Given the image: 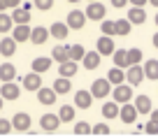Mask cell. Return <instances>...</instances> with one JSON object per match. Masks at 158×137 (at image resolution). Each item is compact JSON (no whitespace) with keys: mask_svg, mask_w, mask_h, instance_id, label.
I'll list each match as a JSON object with an SVG mask.
<instances>
[{"mask_svg":"<svg viewBox=\"0 0 158 137\" xmlns=\"http://www.w3.org/2000/svg\"><path fill=\"white\" fill-rule=\"evenodd\" d=\"M112 98H114V102H118V105H123V102H130L133 100V86L130 84H116L114 86V91H112Z\"/></svg>","mask_w":158,"mask_h":137,"instance_id":"6da1fadb","label":"cell"},{"mask_svg":"<svg viewBox=\"0 0 158 137\" xmlns=\"http://www.w3.org/2000/svg\"><path fill=\"white\" fill-rule=\"evenodd\" d=\"M84 14H86V21H102L105 14H107V7H105L100 0H95V2H89Z\"/></svg>","mask_w":158,"mask_h":137,"instance_id":"7a4b0ae2","label":"cell"},{"mask_svg":"<svg viewBox=\"0 0 158 137\" xmlns=\"http://www.w3.org/2000/svg\"><path fill=\"white\" fill-rule=\"evenodd\" d=\"M89 91H91V95H93V98H100V100H102V98H107V95L112 93V84L107 81V77H105V79H95V81L91 84Z\"/></svg>","mask_w":158,"mask_h":137,"instance_id":"3957f363","label":"cell"},{"mask_svg":"<svg viewBox=\"0 0 158 137\" xmlns=\"http://www.w3.org/2000/svg\"><path fill=\"white\" fill-rule=\"evenodd\" d=\"M10 121H12V130H16V132L30 130V123H33L30 121V114H26V112H16Z\"/></svg>","mask_w":158,"mask_h":137,"instance_id":"277c9868","label":"cell"},{"mask_svg":"<svg viewBox=\"0 0 158 137\" xmlns=\"http://www.w3.org/2000/svg\"><path fill=\"white\" fill-rule=\"evenodd\" d=\"M65 23H68V28H72V30H81L86 26V14L81 10H70Z\"/></svg>","mask_w":158,"mask_h":137,"instance_id":"5b68a950","label":"cell"},{"mask_svg":"<svg viewBox=\"0 0 158 137\" xmlns=\"http://www.w3.org/2000/svg\"><path fill=\"white\" fill-rule=\"evenodd\" d=\"M142 79H144V70H142V65H139V63L126 68V81H128L130 86H139Z\"/></svg>","mask_w":158,"mask_h":137,"instance_id":"8992f818","label":"cell"},{"mask_svg":"<svg viewBox=\"0 0 158 137\" xmlns=\"http://www.w3.org/2000/svg\"><path fill=\"white\" fill-rule=\"evenodd\" d=\"M137 116L139 114H137V109H135L133 102H123L121 107H118V118H121L123 123H135Z\"/></svg>","mask_w":158,"mask_h":137,"instance_id":"52a82bcc","label":"cell"},{"mask_svg":"<svg viewBox=\"0 0 158 137\" xmlns=\"http://www.w3.org/2000/svg\"><path fill=\"white\" fill-rule=\"evenodd\" d=\"M35 93H37L40 105H44V107H51V105L56 102V98H58V93H56L54 88H47V86H40Z\"/></svg>","mask_w":158,"mask_h":137,"instance_id":"ba28073f","label":"cell"},{"mask_svg":"<svg viewBox=\"0 0 158 137\" xmlns=\"http://www.w3.org/2000/svg\"><path fill=\"white\" fill-rule=\"evenodd\" d=\"M0 95H2V100H19L21 88L16 86V81H2V86H0Z\"/></svg>","mask_w":158,"mask_h":137,"instance_id":"9c48e42d","label":"cell"},{"mask_svg":"<svg viewBox=\"0 0 158 137\" xmlns=\"http://www.w3.org/2000/svg\"><path fill=\"white\" fill-rule=\"evenodd\" d=\"M12 37H14L16 44L28 42V39H30V26L28 23H14V26H12Z\"/></svg>","mask_w":158,"mask_h":137,"instance_id":"30bf717a","label":"cell"},{"mask_svg":"<svg viewBox=\"0 0 158 137\" xmlns=\"http://www.w3.org/2000/svg\"><path fill=\"white\" fill-rule=\"evenodd\" d=\"M114 49H116V47H114V39L109 37V35H102V37L95 42V51H98L100 56H112Z\"/></svg>","mask_w":158,"mask_h":137,"instance_id":"8fae6325","label":"cell"},{"mask_svg":"<svg viewBox=\"0 0 158 137\" xmlns=\"http://www.w3.org/2000/svg\"><path fill=\"white\" fill-rule=\"evenodd\" d=\"M40 126H42V130H47V132H56L60 128L58 114H44V116L40 118Z\"/></svg>","mask_w":158,"mask_h":137,"instance_id":"7c38bea8","label":"cell"},{"mask_svg":"<svg viewBox=\"0 0 158 137\" xmlns=\"http://www.w3.org/2000/svg\"><path fill=\"white\" fill-rule=\"evenodd\" d=\"M21 84H23L26 91H30V93H33V91H37V88L42 86V77H40V72H33V70H30V72L21 79Z\"/></svg>","mask_w":158,"mask_h":137,"instance_id":"4fadbf2b","label":"cell"},{"mask_svg":"<svg viewBox=\"0 0 158 137\" xmlns=\"http://www.w3.org/2000/svg\"><path fill=\"white\" fill-rule=\"evenodd\" d=\"M49 39V28L47 26H35L30 28V42L33 44H44Z\"/></svg>","mask_w":158,"mask_h":137,"instance_id":"5bb4252c","label":"cell"},{"mask_svg":"<svg viewBox=\"0 0 158 137\" xmlns=\"http://www.w3.org/2000/svg\"><path fill=\"white\" fill-rule=\"evenodd\" d=\"M91 105H93L91 91H77V93H74V107L77 109H89Z\"/></svg>","mask_w":158,"mask_h":137,"instance_id":"9a60e30c","label":"cell"},{"mask_svg":"<svg viewBox=\"0 0 158 137\" xmlns=\"http://www.w3.org/2000/svg\"><path fill=\"white\" fill-rule=\"evenodd\" d=\"M126 19H128L133 26H142L144 21H147V12H144V7H130Z\"/></svg>","mask_w":158,"mask_h":137,"instance_id":"2e32d148","label":"cell"},{"mask_svg":"<svg viewBox=\"0 0 158 137\" xmlns=\"http://www.w3.org/2000/svg\"><path fill=\"white\" fill-rule=\"evenodd\" d=\"M77 70H79V65L74 63V60H63V63H58V74L60 77H68V79H72L74 74H77Z\"/></svg>","mask_w":158,"mask_h":137,"instance_id":"e0dca14e","label":"cell"},{"mask_svg":"<svg viewBox=\"0 0 158 137\" xmlns=\"http://www.w3.org/2000/svg\"><path fill=\"white\" fill-rule=\"evenodd\" d=\"M100 58H102V56H100L98 51H86V54H84V58L79 60V63L84 65L86 70H95V68L100 65Z\"/></svg>","mask_w":158,"mask_h":137,"instance_id":"ac0fdd59","label":"cell"},{"mask_svg":"<svg viewBox=\"0 0 158 137\" xmlns=\"http://www.w3.org/2000/svg\"><path fill=\"white\" fill-rule=\"evenodd\" d=\"M68 33H70V28H68V23H63V21H56V23H51V28H49V37H56V39H65Z\"/></svg>","mask_w":158,"mask_h":137,"instance_id":"d6986e66","label":"cell"},{"mask_svg":"<svg viewBox=\"0 0 158 137\" xmlns=\"http://www.w3.org/2000/svg\"><path fill=\"white\" fill-rule=\"evenodd\" d=\"M16 54V42L14 37H2L0 39V56H5V58H10V56Z\"/></svg>","mask_w":158,"mask_h":137,"instance_id":"ffe728a7","label":"cell"},{"mask_svg":"<svg viewBox=\"0 0 158 137\" xmlns=\"http://www.w3.org/2000/svg\"><path fill=\"white\" fill-rule=\"evenodd\" d=\"M51 68V58L49 56H37V58H33V63H30V70L33 72H47V70Z\"/></svg>","mask_w":158,"mask_h":137,"instance_id":"44dd1931","label":"cell"},{"mask_svg":"<svg viewBox=\"0 0 158 137\" xmlns=\"http://www.w3.org/2000/svg\"><path fill=\"white\" fill-rule=\"evenodd\" d=\"M14 79H16L14 63H0V81H14Z\"/></svg>","mask_w":158,"mask_h":137,"instance_id":"7402d4cb","label":"cell"},{"mask_svg":"<svg viewBox=\"0 0 158 137\" xmlns=\"http://www.w3.org/2000/svg\"><path fill=\"white\" fill-rule=\"evenodd\" d=\"M51 88H54L58 95H65V93H70V88H72V81H70L68 77H60V74H58V79L51 84Z\"/></svg>","mask_w":158,"mask_h":137,"instance_id":"603a6c76","label":"cell"},{"mask_svg":"<svg viewBox=\"0 0 158 137\" xmlns=\"http://www.w3.org/2000/svg\"><path fill=\"white\" fill-rule=\"evenodd\" d=\"M12 21H14V23H30V12L28 10H23V7H14V10H12Z\"/></svg>","mask_w":158,"mask_h":137,"instance_id":"cb8c5ba5","label":"cell"},{"mask_svg":"<svg viewBox=\"0 0 158 137\" xmlns=\"http://www.w3.org/2000/svg\"><path fill=\"white\" fill-rule=\"evenodd\" d=\"M133 105H135V109H137V114H149L151 112V98H149V95H137Z\"/></svg>","mask_w":158,"mask_h":137,"instance_id":"d4e9b609","label":"cell"},{"mask_svg":"<svg viewBox=\"0 0 158 137\" xmlns=\"http://www.w3.org/2000/svg\"><path fill=\"white\" fill-rule=\"evenodd\" d=\"M142 70H144V77H147V79H151V81H158V60H156V58L147 60Z\"/></svg>","mask_w":158,"mask_h":137,"instance_id":"484cf974","label":"cell"},{"mask_svg":"<svg viewBox=\"0 0 158 137\" xmlns=\"http://www.w3.org/2000/svg\"><path fill=\"white\" fill-rule=\"evenodd\" d=\"M107 81H109V84H114V86H116V84H123V81H126V72H123V68H116V65H114V68L107 72Z\"/></svg>","mask_w":158,"mask_h":137,"instance_id":"4316f807","label":"cell"},{"mask_svg":"<svg viewBox=\"0 0 158 137\" xmlns=\"http://www.w3.org/2000/svg\"><path fill=\"white\" fill-rule=\"evenodd\" d=\"M84 54H86V49L81 47V44H68V58L70 60L79 63V60L84 58Z\"/></svg>","mask_w":158,"mask_h":137,"instance_id":"83f0119b","label":"cell"},{"mask_svg":"<svg viewBox=\"0 0 158 137\" xmlns=\"http://www.w3.org/2000/svg\"><path fill=\"white\" fill-rule=\"evenodd\" d=\"M74 112H77V107H74V105H63V107L58 109V118H60V123H70V121H74Z\"/></svg>","mask_w":158,"mask_h":137,"instance_id":"f1b7e54d","label":"cell"},{"mask_svg":"<svg viewBox=\"0 0 158 137\" xmlns=\"http://www.w3.org/2000/svg\"><path fill=\"white\" fill-rule=\"evenodd\" d=\"M102 116L105 118H118V102L107 100V102L102 105Z\"/></svg>","mask_w":158,"mask_h":137,"instance_id":"f546056e","label":"cell"},{"mask_svg":"<svg viewBox=\"0 0 158 137\" xmlns=\"http://www.w3.org/2000/svg\"><path fill=\"white\" fill-rule=\"evenodd\" d=\"M51 58H54L56 63L68 60V44H56L54 49H51Z\"/></svg>","mask_w":158,"mask_h":137,"instance_id":"4dcf8cb0","label":"cell"},{"mask_svg":"<svg viewBox=\"0 0 158 137\" xmlns=\"http://www.w3.org/2000/svg\"><path fill=\"white\" fill-rule=\"evenodd\" d=\"M130 28H133V23H130L128 19H118V21H114V35H128Z\"/></svg>","mask_w":158,"mask_h":137,"instance_id":"1f68e13d","label":"cell"},{"mask_svg":"<svg viewBox=\"0 0 158 137\" xmlns=\"http://www.w3.org/2000/svg\"><path fill=\"white\" fill-rule=\"evenodd\" d=\"M112 58H114V65L116 68H128V58H126V49H114V54H112Z\"/></svg>","mask_w":158,"mask_h":137,"instance_id":"d6a6232c","label":"cell"},{"mask_svg":"<svg viewBox=\"0 0 158 137\" xmlns=\"http://www.w3.org/2000/svg\"><path fill=\"white\" fill-rule=\"evenodd\" d=\"M12 26H14L12 16H10V14H5V12H0V33H10Z\"/></svg>","mask_w":158,"mask_h":137,"instance_id":"836d02e7","label":"cell"},{"mask_svg":"<svg viewBox=\"0 0 158 137\" xmlns=\"http://www.w3.org/2000/svg\"><path fill=\"white\" fill-rule=\"evenodd\" d=\"M126 58H128V65H137V63H142V51L139 49H126Z\"/></svg>","mask_w":158,"mask_h":137,"instance_id":"e575fe53","label":"cell"},{"mask_svg":"<svg viewBox=\"0 0 158 137\" xmlns=\"http://www.w3.org/2000/svg\"><path fill=\"white\" fill-rule=\"evenodd\" d=\"M91 132V126L86 121H77L74 123V135H89Z\"/></svg>","mask_w":158,"mask_h":137,"instance_id":"d590c367","label":"cell"},{"mask_svg":"<svg viewBox=\"0 0 158 137\" xmlns=\"http://www.w3.org/2000/svg\"><path fill=\"white\" fill-rule=\"evenodd\" d=\"M100 30H102V35H109V37H112V35H114V21L102 19V23H100Z\"/></svg>","mask_w":158,"mask_h":137,"instance_id":"8d00e7d4","label":"cell"},{"mask_svg":"<svg viewBox=\"0 0 158 137\" xmlns=\"http://www.w3.org/2000/svg\"><path fill=\"white\" fill-rule=\"evenodd\" d=\"M91 132H95V135H109V126L107 123H95V126H91Z\"/></svg>","mask_w":158,"mask_h":137,"instance_id":"74e56055","label":"cell"},{"mask_svg":"<svg viewBox=\"0 0 158 137\" xmlns=\"http://www.w3.org/2000/svg\"><path fill=\"white\" fill-rule=\"evenodd\" d=\"M144 132H149V135H158V121L149 118V121L144 123Z\"/></svg>","mask_w":158,"mask_h":137,"instance_id":"f35d334b","label":"cell"},{"mask_svg":"<svg viewBox=\"0 0 158 137\" xmlns=\"http://www.w3.org/2000/svg\"><path fill=\"white\" fill-rule=\"evenodd\" d=\"M35 2V7L37 10H42V12H47V10H51L54 7V0H33Z\"/></svg>","mask_w":158,"mask_h":137,"instance_id":"ab89813d","label":"cell"},{"mask_svg":"<svg viewBox=\"0 0 158 137\" xmlns=\"http://www.w3.org/2000/svg\"><path fill=\"white\" fill-rule=\"evenodd\" d=\"M12 132V121L10 118H0V135H10Z\"/></svg>","mask_w":158,"mask_h":137,"instance_id":"60d3db41","label":"cell"},{"mask_svg":"<svg viewBox=\"0 0 158 137\" xmlns=\"http://www.w3.org/2000/svg\"><path fill=\"white\" fill-rule=\"evenodd\" d=\"M109 2H112V7H116V10H121V7L128 5V0H109Z\"/></svg>","mask_w":158,"mask_h":137,"instance_id":"b9f144b4","label":"cell"},{"mask_svg":"<svg viewBox=\"0 0 158 137\" xmlns=\"http://www.w3.org/2000/svg\"><path fill=\"white\" fill-rule=\"evenodd\" d=\"M19 5H21V0H5L7 10H14V7H19Z\"/></svg>","mask_w":158,"mask_h":137,"instance_id":"7bdbcfd3","label":"cell"},{"mask_svg":"<svg viewBox=\"0 0 158 137\" xmlns=\"http://www.w3.org/2000/svg\"><path fill=\"white\" fill-rule=\"evenodd\" d=\"M128 2H130L133 7H144V5L149 2V0H128Z\"/></svg>","mask_w":158,"mask_h":137,"instance_id":"ee69618b","label":"cell"},{"mask_svg":"<svg viewBox=\"0 0 158 137\" xmlns=\"http://www.w3.org/2000/svg\"><path fill=\"white\" fill-rule=\"evenodd\" d=\"M21 7H23V10H28V12H30V10H33V2H21Z\"/></svg>","mask_w":158,"mask_h":137,"instance_id":"f6af8a7d","label":"cell"},{"mask_svg":"<svg viewBox=\"0 0 158 137\" xmlns=\"http://www.w3.org/2000/svg\"><path fill=\"white\" fill-rule=\"evenodd\" d=\"M149 114H151V118H153V121H158V109H151Z\"/></svg>","mask_w":158,"mask_h":137,"instance_id":"bcb514c9","label":"cell"},{"mask_svg":"<svg viewBox=\"0 0 158 137\" xmlns=\"http://www.w3.org/2000/svg\"><path fill=\"white\" fill-rule=\"evenodd\" d=\"M151 42H153V47L158 49V33H153V39H151Z\"/></svg>","mask_w":158,"mask_h":137,"instance_id":"7dc6e473","label":"cell"},{"mask_svg":"<svg viewBox=\"0 0 158 137\" xmlns=\"http://www.w3.org/2000/svg\"><path fill=\"white\" fill-rule=\"evenodd\" d=\"M7 7H5V0H0V12H5Z\"/></svg>","mask_w":158,"mask_h":137,"instance_id":"c3c4849f","label":"cell"},{"mask_svg":"<svg viewBox=\"0 0 158 137\" xmlns=\"http://www.w3.org/2000/svg\"><path fill=\"white\" fill-rule=\"evenodd\" d=\"M149 2H151V5H153V7H158V0H149Z\"/></svg>","mask_w":158,"mask_h":137,"instance_id":"681fc988","label":"cell"},{"mask_svg":"<svg viewBox=\"0 0 158 137\" xmlns=\"http://www.w3.org/2000/svg\"><path fill=\"white\" fill-rule=\"evenodd\" d=\"M2 105H5V100H2V95H0V109H2Z\"/></svg>","mask_w":158,"mask_h":137,"instance_id":"f907efd6","label":"cell"},{"mask_svg":"<svg viewBox=\"0 0 158 137\" xmlns=\"http://www.w3.org/2000/svg\"><path fill=\"white\" fill-rule=\"evenodd\" d=\"M156 26H158V14H156Z\"/></svg>","mask_w":158,"mask_h":137,"instance_id":"816d5d0a","label":"cell"},{"mask_svg":"<svg viewBox=\"0 0 158 137\" xmlns=\"http://www.w3.org/2000/svg\"><path fill=\"white\" fill-rule=\"evenodd\" d=\"M68 2H77V0H68Z\"/></svg>","mask_w":158,"mask_h":137,"instance_id":"f5cc1de1","label":"cell"},{"mask_svg":"<svg viewBox=\"0 0 158 137\" xmlns=\"http://www.w3.org/2000/svg\"><path fill=\"white\" fill-rule=\"evenodd\" d=\"M86 2H95V0H86Z\"/></svg>","mask_w":158,"mask_h":137,"instance_id":"db71d44e","label":"cell"}]
</instances>
